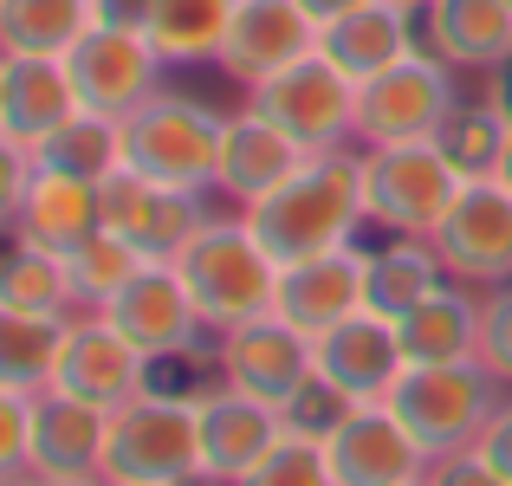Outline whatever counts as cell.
<instances>
[{"instance_id":"6da1fadb","label":"cell","mask_w":512,"mask_h":486,"mask_svg":"<svg viewBox=\"0 0 512 486\" xmlns=\"http://www.w3.org/2000/svg\"><path fill=\"white\" fill-rule=\"evenodd\" d=\"M240 221L253 227V240L279 266L357 247V227L370 221V208H363V156H350V150L312 156L286 188H273L253 208H240Z\"/></svg>"},{"instance_id":"7a4b0ae2","label":"cell","mask_w":512,"mask_h":486,"mask_svg":"<svg viewBox=\"0 0 512 486\" xmlns=\"http://www.w3.org/2000/svg\"><path fill=\"white\" fill-rule=\"evenodd\" d=\"M175 273H182L188 299H195L208 337L240 331V324L273 312V292H279V260L253 240V227L240 221H201V234L175 253Z\"/></svg>"},{"instance_id":"3957f363","label":"cell","mask_w":512,"mask_h":486,"mask_svg":"<svg viewBox=\"0 0 512 486\" xmlns=\"http://www.w3.org/2000/svg\"><path fill=\"white\" fill-rule=\"evenodd\" d=\"M221 143H227V111L188 98V91H156L124 117V169L188 188V195L221 182Z\"/></svg>"},{"instance_id":"277c9868","label":"cell","mask_w":512,"mask_h":486,"mask_svg":"<svg viewBox=\"0 0 512 486\" xmlns=\"http://www.w3.org/2000/svg\"><path fill=\"white\" fill-rule=\"evenodd\" d=\"M493 383L500 376L487 363H409L389 389V415L415 435V448L428 461H448V454H467L493 422Z\"/></svg>"},{"instance_id":"5b68a950","label":"cell","mask_w":512,"mask_h":486,"mask_svg":"<svg viewBox=\"0 0 512 486\" xmlns=\"http://www.w3.org/2000/svg\"><path fill=\"white\" fill-rule=\"evenodd\" d=\"M111 486H208L201 480V435L195 396L143 389L124 409H111V448H104Z\"/></svg>"},{"instance_id":"8992f818","label":"cell","mask_w":512,"mask_h":486,"mask_svg":"<svg viewBox=\"0 0 512 486\" xmlns=\"http://www.w3.org/2000/svg\"><path fill=\"white\" fill-rule=\"evenodd\" d=\"M467 175L441 156V143H383V150H363V208L370 227L402 240H428L441 227V214L454 208Z\"/></svg>"},{"instance_id":"52a82bcc","label":"cell","mask_w":512,"mask_h":486,"mask_svg":"<svg viewBox=\"0 0 512 486\" xmlns=\"http://www.w3.org/2000/svg\"><path fill=\"white\" fill-rule=\"evenodd\" d=\"M454 65L435 59L428 46H415L402 65H389L383 78L357 85V143L383 150V143H428L454 111Z\"/></svg>"},{"instance_id":"ba28073f","label":"cell","mask_w":512,"mask_h":486,"mask_svg":"<svg viewBox=\"0 0 512 486\" xmlns=\"http://www.w3.org/2000/svg\"><path fill=\"white\" fill-rule=\"evenodd\" d=\"M163 52L150 46L137 20H91V33L65 52V72H72V91L85 111H104L124 124L143 98L163 91Z\"/></svg>"},{"instance_id":"9c48e42d","label":"cell","mask_w":512,"mask_h":486,"mask_svg":"<svg viewBox=\"0 0 512 486\" xmlns=\"http://www.w3.org/2000/svg\"><path fill=\"white\" fill-rule=\"evenodd\" d=\"M214 370H221L227 389L260 396V402H273V409L286 415L292 402L318 383V344L299 331V324L266 312V318L240 324V331H221V344H214Z\"/></svg>"},{"instance_id":"30bf717a","label":"cell","mask_w":512,"mask_h":486,"mask_svg":"<svg viewBox=\"0 0 512 486\" xmlns=\"http://www.w3.org/2000/svg\"><path fill=\"white\" fill-rule=\"evenodd\" d=\"M253 111L273 117V124L286 130V137H299L312 156L344 150V143L357 137V85H350L325 52H312V59H299L292 72L266 78V85L253 91Z\"/></svg>"},{"instance_id":"8fae6325","label":"cell","mask_w":512,"mask_h":486,"mask_svg":"<svg viewBox=\"0 0 512 486\" xmlns=\"http://www.w3.org/2000/svg\"><path fill=\"white\" fill-rule=\"evenodd\" d=\"M428 240H435L448 279H461V286H506L512 279V188L493 182V175L461 182L454 208L441 214V227Z\"/></svg>"},{"instance_id":"7c38bea8","label":"cell","mask_w":512,"mask_h":486,"mask_svg":"<svg viewBox=\"0 0 512 486\" xmlns=\"http://www.w3.org/2000/svg\"><path fill=\"white\" fill-rule=\"evenodd\" d=\"M312 52H318V20L299 0H234V20H227V33H221L214 65H221L234 85L260 91L266 78L292 72V65L312 59Z\"/></svg>"},{"instance_id":"4fadbf2b","label":"cell","mask_w":512,"mask_h":486,"mask_svg":"<svg viewBox=\"0 0 512 486\" xmlns=\"http://www.w3.org/2000/svg\"><path fill=\"white\" fill-rule=\"evenodd\" d=\"M52 389L91 402V409H124L130 396L150 389V357L104 312H85V318L65 324V350H59V370H52Z\"/></svg>"},{"instance_id":"5bb4252c","label":"cell","mask_w":512,"mask_h":486,"mask_svg":"<svg viewBox=\"0 0 512 486\" xmlns=\"http://www.w3.org/2000/svg\"><path fill=\"white\" fill-rule=\"evenodd\" d=\"M331 474L338 486H415L428 480V454L415 448V435L389 415V402H350L338 428L325 435Z\"/></svg>"},{"instance_id":"9a60e30c","label":"cell","mask_w":512,"mask_h":486,"mask_svg":"<svg viewBox=\"0 0 512 486\" xmlns=\"http://www.w3.org/2000/svg\"><path fill=\"white\" fill-rule=\"evenodd\" d=\"M98 195H104V227H111L117 240H130L143 260H175V253L201 234V221H208L188 188L150 182V175H137V169H117Z\"/></svg>"},{"instance_id":"2e32d148","label":"cell","mask_w":512,"mask_h":486,"mask_svg":"<svg viewBox=\"0 0 512 486\" xmlns=\"http://www.w3.org/2000/svg\"><path fill=\"white\" fill-rule=\"evenodd\" d=\"M104 318H111L117 331H124L150 363H163V357H188V350L208 337V324H201L195 299H188L182 273H175L169 260H150V266H143V273L130 279V286L117 292L111 305H104Z\"/></svg>"},{"instance_id":"e0dca14e","label":"cell","mask_w":512,"mask_h":486,"mask_svg":"<svg viewBox=\"0 0 512 486\" xmlns=\"http://www.w3.org/2000/svg\"><path fill=\"white\" fill-rule=\"evenodd\" d=\"M195 435H201V480L208 486H234L240 474L260 467V454L286 435V415L260 396H240V389H208L195 396Z\"/></svg>"},{"instance_id":"ac0fdd59","label":"cell","mask_w":512,"mask_h":486,"mask_svg":"<svg viewBox=\"0 0 512 486\" xmlns=\"http://www.w3.org/2000/svg\"><path fill=\"white\" fill-rule=\"evenodd\" d=\"M312 344H318V383H331L344 402H389L396 376L409 370L396 324H389V318H370V312L331 324V331L312 337Z\"/></svg>"},{"instance_id":"d6986e66","label":"cell","mask_w":512,"mask_h":486,"mask_svg":"<svg viewBox=\"0 0 512 486\" xmlns=\"http://www.w3.org/2000/svg\"><path fill=\"white\" fill-rule=\"evenodd\" d=\"M104 448H111V409L46 389L33 396V474L39 480H104Z\"/></svg>"},{"instance_id":"ffe728a7","label":"cell","mask_w":512,"mask_h":486,"mask_svg":"<svg viewBox=\"0 0 512 486\" xmlns=\"http://www.w3.org/2000/svg\"><path fill=\"white\" fill-rule=\"evenodd\" d=\"M363 266H370L363 247H338V253H318V260L279 266L273 312L286 324H299L305 337H325L331 324L363 312Z\"/></svg>"},{"instance_id":"44dd1931","label":"cell","mask_w":512,"mask_h":486,"mask_svg":"<svg viewBox=\"0 0 512 486\" xmlns=\"http://www.w3.org/2000/svg\"><path fill=\"white\" fill-rule=\"evenodd\" d=\"M312 162L299 137H286V130L273 124V117H260L247 104V111L227 117V143H221V195L240 201V208H253V201H266L273 188H286L292 175Z\"/></svg>"},{"instance_id":"7402d4cb","label":"cell","mask_w":512,"mask_h":486,"mask_svg":"<svg viewBox=\"0 0 512 486\" xmlns=\"http://www.w3.org/2000/svg\"><path fill=\"white\" fill-rule=\"evenodd\" d=\"M318 52L338 65L350 85H370V78H383L389 65H402L415 52V13L389 7V0H363V7L318 26Z\"/></svg>"},{"instance_id":"603a6c76","label":"cell","mask_w":512,"mask_h":486,"mask_svg":"<svg viewBox=\"0 0 512 486\" xmlns=\"http://www.w3.org/2000/svg\"><path fill=\"white\" fill-rule=\"evenodd\" d=\"M72 111H85L72 91L65 59H39V52H7L0 59V130L13 143H46Z\"/></svg>"},{"instance_id":"cb8c5ba5","label":"cell","mask_w":512,"mask_h":486,"mask_svg":"<svg viewBox=\"0 0 512 486\" xmlns=\"http://www.w3.org/2000/svg\"><path fill=\"white\" fill-rule=\"evenodd\" d=\"M428 52L454 72H500L512 65V0H428Z\"/></svg>"},{"instance_id":"d4e9b609","label":"cell","mask_w":512,"mask_h":486,"mask_svg":"<svg viewBox=\"0 0 512 486\" xmlns=\"http://www.w3.org/2000/svg\"><path fill=\"white\" fill-rule=\"evenodd\" d=\"M104 227V195L91 182H72V175H33V188H26V208H20V227H13V240H26V247H46V253H78L91 234Z\"/></svg>"},{"instance_id":"484cf974","label":"cell","mask_w":512,"mask_h":486,"mask_svg":"<svg viewBox=\"0 0 512 486\" xmlns=\"http://www.w3.org/2000/svg\"><path fill=\"white\" fill-rule=\"evenodd\" d=\"M402 357L409 363H474L480 357V305L461 279L435 286L409 318H396Z\"/></svg>"},{"instance_id":"4316f807","label":"cell","mask_w":512,"mask_h":486,"mask_svg":"<svg viewBox=\"0 0 512 486\" xmlns=\"http://www.w3.org/2000/svg\"><path fill=\"white\" fill-rule=\"evenodd\" d=\"M435 286H448V266H441L435 240L389 234V247H376L370 266H363V312L396 324V318H409Z\"/></svg>"},{"instance_id":"83f0119b","label":"cell","mask_w":512,"mask_h":486,"mask_svg":"<svg viewBox=\"0 0 512 486\" xmlns=\"http://www.w3.org/2000/svg\"><path fill=\"white\" fill-rule=\"evenodd\" d=\"M33 162L46 175H72V182L104 188L124 169V124L104 111H72L46 143H33Z\"/></svg>"},{"instance_id":"f1b7e54d","label":"cell","mask_w":512,"mask_h":486,"mask_svg":"<svg viewBox=\"0 0 512 486\" xmlns=\"http://www.w3.org/2000/svg\"><path fill=\"white\" fill-rule=\"evenodd\" d=\"M98 20V0H0V59L7 52H39L65 59Z\"/></svg>"},{"instance_id":"f546056e","label":"cell","mask_w":512,"mask_h":486,"mask_svg":"<svg viewBox=\"0 0 512 486\" xmlns=\"http://www.w3.org/2000/svg\"><path fill=\"white\" fill-rule=\"evenodd\" d=\"M0 305L7 312H33V318H72L78 292H72V273H65L59 253L7 240V253H0Z\"/></svg>"},{"instance_id":"4dcf8cb0","label":"cell","mask_w":512,"mask_h":486,"mask_svg":"<svg viewBox=\"0 0 512 486\" xmlns=\"http://www.w3.org/2000/svg\"><path fill=\"white\" fill-rule=\"evenodd\" d=\"M65 324L72 318H33V312H7L0 305V389L46 396L52 370H59V350H65Z\"/></svg>"},{"instance_id":"1f68e13d","label":"cell","mask_w":512,"mask_h":486,"mask_svg":"<svg viewBox=\"0 0 512 486\" xmlns=\"http://www.w3.org/2000/svg\"><path fill=\"white\" fill-rule=\"evenodd\" d=\"M234 20V0H143V33L163 59H214L221 33Z\"/></svg>"},{"instance_id":"d6a6232c","label":"cell","mask_w":512,"mask_h":486,"mask_svg":"<svg viewBox=\"0 0 512 486\" xmlns=\"http://www.w3.org/2000/svg\"><path fill=\"white\" fill-rule=\"evenodd\" d=\"M143 266H150V260H143L130 240H117L111 227H98L78 253H65V273H72V292H78L85 312H104V305H111L117 292L143 273Z\"/></svg>"},{"instance_id":"836d02e7","label":"cell","mask_w":512,"mask_h":486,"mask_svg":"<svg viewBox=\"0 0 512 486\" xmlns=\"http://www.w3.org/2000/svg\"><path fill=\"white\" fill-rule=\"evenodd\" d=\"M435 143H441V156L454 162V169L474 182V175H493V162H500V143H506V111L500 104H454L448 111V124L435 130Z\"/></svg>"},{"instance_id":"e575fe53","label":"cell","mask_w":512,"mask_h":486,"mask_svg":"<svg viewBox=\"0 0 512 486\" xmlns=\"http://www.w3.org/2000/svg\"><path fill=\"white\" fill-rule=\"evenodd\" d=\"M234 486H338V474H331V454L318 435H279L273 448L260 454V467L253 474H240Z\"/></svg>"},{"instance_id":"d590c367","label":"cell","mask_w":512,"mask_h":486,"mask_svg":"<svg viewBox=\"0 0 512 486\" xmlns=\"http://www.w3.org/2000/svg\"><path fill=\"white\" fill-rule=\"evenodd\" d=\"M33 474V396L0 389V480Z\"/></svg>"},{"instance_id":"8d00e7d4","label":"cell","mask_w":512,"mask_h":486,"mask_svg":"<svg viewBox=\"0 0 512 486\" xmlns=\"http://www.w3.org/2000/svg\"><path fill=\"white\" fill-rule=\"evenodd\" d=\"M39 162L26 143H13L7 130H0V240H13V227H20V208H26V188H33Z\"/></svg>"},{"instance_id":"74e56055","label":"cell","mask_w":512,"mask_h":486,"mask_svg":"<svg viewBox=\"0 0 512 486\" xmlns=\"http://www.w3.org/2000/svg\"><path fill=\"white\" fill-rule=\"evenodd\" d=\"M480 363L500 383H512V279L493 286V299L480 305Z\"/></svg>"},{"instance_id":"f35d334b","label":"cell","mask_w":512,"mask_h":486,"mask_svg":"<svg viewBox=\"0 0 512 486\" xmlns=\"http://www.w3.org/2000/svg\"><path fill=\"white\" fill-rule=\"evenodd\" d=\"M428 486H512V480L480 448H467V454H448V461L428 467Z\"/></svg>"},{"instance_id":"ab89813d","label":"cell","mask_w":512,"mask_h":486,"mask_svg":"<svg viewBox=\"0 0 512 486\" xmlns=\"http://www.w3.org/2000/svg\"><path fill=\"white\" fill-rule=\"evenodd\" d=\"M480 454H487L493 467H500V474L512 480V402H500V409H493V422H487V435L474 441Z\"/></svg>"},{"instance_id":"60d3db41","label":"cell","mask_w":512,"mask_h":486,"mask_svg":"<svg viewBox=\"0 0 512 486\" xmlns=\"http://www.w3.org/2000/svg\"><path fill=\"white\" fill-rule=\"evenodd\" d=\"M299 7L312 13L318 26H325V20H338V13H350V7H363V0H299Z\"/></svg>"},{"instance_id":"b9f144b4","label":"cell","mask_w":512,"mask_h":486,"mask_svg":"<svg viewBox=\"0 0 512 486\" xmlns=\"http://www.w3.org/2000/svg\"><path fill=\"white\" fill-rule=\"evenodd\" d=\"M493 182L512 188V124H506V143H500V162H493Z\"/></svg>"},{"instance_id":"7bdbcfd3","label":"cell","mask_w":512,"mask_h":486,"mask_svg":"<svg viewBox=\"0 0 512 486\" xmlns=\"http://www.w3.org/2000/svg\"><path fill=\"white\" fill-rule=\"evenodd\" d=\"M39 480V474H33ZM39 486H104V480H39Z\"/></svg>"},{"instance_id":"ee69618b","label":"cell","mask_w":512,"mask_h":486,"mask_svg":"<svg viewBox=\"0 0 512 486\" xmlns=\"http://www.w3.org/2000/svg\"><path fill=\"white\" fill-rule=\"evenodd\" d=\"M0 486H39V480H33V474H7Z\"/></svg>"},{"instance_id":"f6af8a7d","label":"cell","mask_w":512,"mask_h":486,"mask_svg":"<svg viewBox=\"0 0 512 486\" xmlns=\"http://www.w3.org/2000/svg\"><path fill=\"white\" fill-rule=\"evenodd\" d=\"M389 7H409V13H422V7H428V0H389Z\"/></svg>"},{"instance_id":"bcb514c9","label":"cell","mask_w":512,"mask_h":486,"mask_svg":"<svg viewBox=\"0 0 512 486\" xmlns=\"http://www.w3.org/2000/svg\"><path fill=\"white\" fill-rule=\"evenodd\" d=\"M415 486H428V480H415Z\"/></svg>"},{"instance_id":"7dc6e473","label":"cell","mask_w":512,"mask_h":486,"mask_svg":"<svg viewBox=\"0 0 512 486\" xmlns=\"http://www.w3.org/2000/svg\"><path fill=\"white\" fill-rule=\"evenodd\" d=\"M104 486H111V480H104Z\"/></svg>"}]
</instances>
